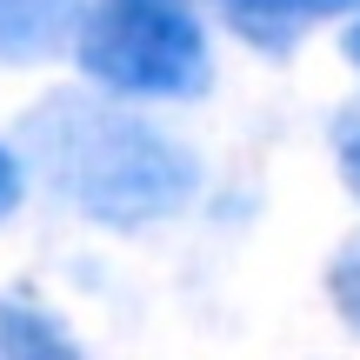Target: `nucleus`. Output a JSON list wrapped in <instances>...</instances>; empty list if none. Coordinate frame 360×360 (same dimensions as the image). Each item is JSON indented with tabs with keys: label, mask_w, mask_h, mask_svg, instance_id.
Masks as SVG:
<instances>
[{
	"label": "nucleus",
	"mask_w": 360,
	"mask_h": 360,
	"mask_svg": "<svg viewBox=\"0 0 360 360\" xmlns=\"http://www.w3.org/2000/svg\"><path fill=\"white\" fill-rule=\"evenodd\" d=\"M327 294H334V307L347 314V327H360V233L334 254V267H327Z\"/></svg>",
	"instance_id": "nucleus-6"
},
{
	"label": "nucleus",
	"mask_w": 360,
	"mask_h": 360,
	"mask_svg": "<svg viewBox=\"0 0 360 360\" xmlns=\"http://www.w3.org/2000/svg\"><path fill=\"white\" fill-rule=\"evenodd\" d=\"M227 7V20L240 27L254 47L267 53H287L300 34H307L314 20H334V13H354L360 0H220Z\"/></svg>",
	"instance_id": "nucleus-3"
},
{
	"label": "nucleus",
	"mask_w": 360,
	"mask_h": 360,
	"mask_svg": "<svg viewBox=\"0 0 360 360\" xmlns=\"http://www.w3.org/2000/svg\"><path fill=\"white\" fill-rule=\"evenodd\" d=\"M74 27V0H0V60H40Z\"/></svg>",
	"instance_id": "nucleus-4"
},
{
	"label": "nucleus",
	"mask_w": 360,
	"mask_h": 360,
	"mask_svg": "<svg viewBox=\"0 0 360 360\" xmlns=\"http://www.w3.org/2000/svg\"><path fill=\"white\" fill-rule=\"evenodd\" d=\"M74 53L101 87L141 101H187L214 80L207 34L180 0H94L80 13Z\"/></svg>",
	"instance_id": "nucleus-2"
},
{
	"label": "nucleus",
	"mask_w": 360,
	"mask_h": 360,
	"mask_svg": "<svg viewBox=\"0 0 360 360\" xmlns=\"http://www.w3.org/2000/svg\"><path fill=\"white\" fill-rule=\"evenodd\" d=\"M20 187H27V174H20V160L0 147V220L13 214V200H20Z\"/></svg>",
	"instance_id": "nucleus-7"
},
{
	"label": "nucleus",
	"mask_w": 360,
	"mask_h": 360,
	"mask_svg": "<svg viewBox=\"0 0 360 360\" xmlns=\"http://www.w3.org/2000/svg\"><path fill=\"white\" fill-rule=\"evenodd\" d=\"M347 60L360 67V20H354V34H347Z\"/></svg>",
	"instance_id": "nucleus-9"
},
{
	"label": "nucleus",
	"mask_w": 360,
	"mask_h": 360,
	"mask_svg": "<svg viewBox=\"0 0 360 360\" xmlns=\"http://www.w3.org/2000/svg\"><path fill=\"white\" fill-rule=\"evenodd\" d=\"M27 154L47 167L53 193L80 207L101 227H147L187 207L193 193V154L174 147L160 127L101 107L87 94H53L27 120Z\"/></svg>",
	"instance_id": "nucleus-1"
},
{
	"label": "nucleus",
	"mask_w": 360,
	"mask_h": 360,
	"mask_svg": "<svg viewBox=\"0 0 360 360\" xmlns=\"http://www.w3.org/2000/svg\"><path fill=\"white\" fill-rule=\"evenodd\" d=\"M340 174H347V187L360 193V134H354L347 147H340Z\"/></svg>",
	"instance_id": "nucleus-8"
},
{
	"label": "nucleus",
	"mask_w": 360,
	"mask_h": 360,
	"mask_svg": "<svg viewBox=\"0 0 360 360\" xmlns=\"http://www.w3.org/2000/svg\"><path fill=\"white\" fill-rule=\"evenodd\" d=\"M0 360H87V354L67 340L53 314H40L20 294H0Z\"/></svg>",
	"instance_id": "nucleus-5"
}]
</instances>
